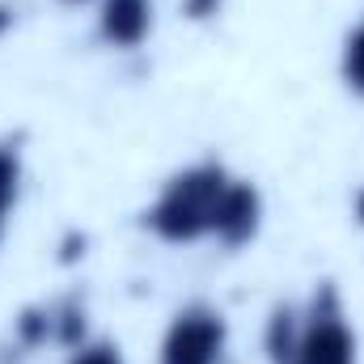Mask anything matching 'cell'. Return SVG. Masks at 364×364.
I'll return each instance as SVG.
<instances>
[{"mask_svg":"<svg viewBox=\"0 0 364 364\" xmlns=\"http://www.w3.org/2000/svg\"><path fill=\"white\" fill-rule=\"evenodd\" d=\"M229 182V170L220 161H195L178 170L174 178L161 186V195L153 199V208L144 212V225L161 237V242H199L212 233V212H216V199Z\"/></svg>","mask_w":364,"mask_h":364,"instance_id":"cell-1","label":"cell"},{"mask_svg":"<svg viewBox=\"0 0 364 364\" xmlns=\"http://www.w3.org/2000/svg\"><path fill=\"white\" fill-rule=\"evenodd\" d=\"M356 220H360V225H364V191H360V195H356Z\"/></svg>","mask_w":364,"mask_h":364,"instance_id":"cell-11","label":"cell"},{"mask_svg":"<svg viewBox=\"0 0 364 364\" xmlns=\"http://www.w3.org/2000/svg\"><path fill=\"white\" fill-rule=\"evenodd\" d=\"M0 233H4V212H0Z\"/></svg>","mask_w":364,"mask_h":364,"instance_id":"cell-12","label":"cell"},{"mask_svg":"<svg viewBox=\"0 0 364 364\" xmlns=\"http://www.w3.org/2000/svg\"><path fill=\"white\" fill-rule=\"evenodd\" d=\"M229 348V326L216 305H182L161 339V364H220Z\"/></svg>","mask_w":364,"mask_h":364,"instance_id":"cell-3","label":"cell"},{"mask_svg":"<svg viewBox=\"0 0 364 364\" xmlns=\"http://www.w3.org/2000/svg\"><path fill=\"white\" fill-rule=\"evenodd\" d=\"M17 191H21V157H17V149L0 144V212L4 216L17 203Z\"/></svg>","mask_w":364,"mask_h":364,"instance_id":"cell-8","label":"cell"},{"mask_svg":"<svg viewBox=\"0 0 364 364\" xmlns=\"http://www.w3.org/2000/svg\"><path fill=\"white\" fill-rule=\"evenodd\" d=\"M296 339H301V318L292 305H275L272 318H267V356L272 364H288L296 352Z\"/></svg>","mask_w":364,"mask_h":364,"instance_id":"cell-6","label":"cell"},{"mask_svg":"<svg viewBox=\"0 0 364 364\" xmlns=\"http://www.w3.org/2000/svg\"><path fill=\"white\" fill-rule=\"evenodd\" d=\"M220 4H225V0H186V13H191V17H212Z\"/></svg>","mask_w":364,"mask_h":364,"instance_id":"cell-10","label":"cell"},{"mask_svg":"<svg viewBox=\"0 0 364 364\" xmlns=\"http://www.w3.org/2000/svg\"><path fill=\"white\" fill-rule=\"evenodd\" d=\"M97 30L110 47H140L153 34V0H102Z\"/></svg>","mask_w":364,"mask_h":364,"instance_id":"cell-5","label":"cell"},{"mask_svg":"<svg viewBox=\"0 0 364 364\" xmlns=\"http://www.w3.org/2000/svg\"><path fill=\"white\" fill-rule=\"evenodd\" d=\"M288 364H356V331L343 318L339 292L322 284L309 314L301 318V339Z\"/></svg>","mask_w":364,"mask_h":364,"instance_id":"cell-2","label":"cell"},{"mask_svg":"<svg viewBox=\"0 0 364 364\" xmlns=\"http://www.w3.org/2000/svg\"><path fill=\"white\" fill-rule=\"evenodd\" d=\"M339 68H343V81H348V90L364 97V21L356 26V30H352V34H348Z\"/></svg>","mask_w":364,"mask_h":364,"instance_id":"cell-7","label":"cell"},{"mask_svg":"<svg viewBox=\"0 0 364 364\" xmlns=\"http://www.w3.org/2000/svg\"><path fill=\"white\" fill-rule=\"evenodd\" d=\"M68 364H123V352H119V343L97 339V343H81V348H73Z\"/></svg>","mask_w":364,"mask_h":364,"instance_id":"cell-9","label":"cell"},{"mask_svg":"<svg viewBox=\"0 0 364 364\" xmlns=\"http://www.w3.org/2000/svg\"><path fill=\"white\" fill-rule=\"evenodd\" d=\"M259 225H263V195H259V186L242 182V178H229L225 191H220V199H216L212 233L208 237H216L225 246H246V242H255Z\"/></svg>","mask_w":364,"mask_h":364,"instance_id":"cell-4","label":"cell"},{"mask_svg":"<svg viewBox=\"0 0 364 364\" xmlns=\"http://www.w3.org/2000/svg\"><path fill=\"white\" fill-rule=\"evenodd\" d=\"M68 4H85V0H68Z\"/></svg>","mask_w":364,"mask_h":364,"instance_id":"cell-13","label":"cell"}]
</instances>
